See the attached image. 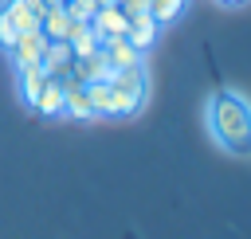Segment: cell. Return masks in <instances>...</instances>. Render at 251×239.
<instances>
[{"label": "cell", "mask_w": 251, "mask_h": 239, "mask_svg": "<svg viewBox=\"0 0 251 239\" xmlns=\"http://www.w3.org/2000/svg\"><path fill=\"white\" fill-rule=\"evenodd\" d=\"M157 35H161V24H157L153 16H137V20H129V27H126V39H129L141 55L157 43Z\"/></svg>", "instance_id": "obj_10"}, {"label": "cell", "mask_w": 251, "mask_h": 239, "mask_svg": "<svg viewBox=\"0 0 251 239\" xmlns=\"http://www.w3.org/2000/svg\"><path fill=\"white\" fill-rule=\"evenodd\" d=\"M86 94H90V106H94V118H110V78H98V82H86Z\"/></svg>", "instance_id": "obj_15"}, {"label": "cell", "mask_w": 251, "mask_h": 239, "mask_svg": "<svg viewBox=\"0 0 251 239\" xmlns=\"http://www.w3.org/2000/svg\"><path fill=\"white\" fill-rule=\"evenodd\" d=\"M63 118H75V121L94 118V106H90V94L82 82H63Z\"/></svg>", "instance_id": "obj_7"}, {"label": "cell", "mask_w": 251, "mask_h": 239, "mask_svg": "<svg viewBox=\"0 0 251 239\" xmlns=\"http://www.w3.org/2000/svg\"><path fill=\"white\" fill-rule=\"evenodd\" d=\"M118 8L126 12V20H137V16H149V0H118Z\"/></svg>", "instance_id": "obj_18"}, {"label": "cell", "mask_w": 251, "mask_h": 239, "mask_svg": "<svg viewBox=\"0 0 251 239\" xmlns=\"http://www.w3.org/2000/svg\"><path fill=\"white\" fill-rule=\"evenodd\" d=\"M71 27H75V20L67 16L63 4H47V8H43V16H39V35H43L47 43H67Z\"/></svg>", "instance_id": "obj_5"}, {"label": "cell", "mask_w": 251, "mask_h": 239, "mask_svg": "<svg viewBox=\"0 0 251 239\" xmlns=\"http://www.w3.org/2000/svg\"><path fill=\"white\" fill-rule=\"evenodd\" d=\"M102 59H106L110 74H114V71H129V67H141V51H137V47H133L126 35L102 39Z\"/></svg>", "instance_id": "obj_4"}, {"label": "cell", "mask_w": 251, "mask_h": 239, "mask_svg": "<svg viewBox=\"0 0 251 239\" xmlns=\"http://www.w3.org/2000/svg\"><path fill=\"white\" fill-rule=\"evenodd\" d=\"M43 51H47V39H43L39 27H35V31H20V35H16V43L8 47V59H12L16 71H24V67H39Z\"/></svg>", "instance_id": "obj_3"}, {"label": "cell", "mask_w": 251, "mask_h": 239, "mask_svg": "<svg viewBox=\"0 0 251 239\" xmlns=\"http://www.w3.org/2000/svg\"><path fill=\"white\" fill-rule=\"evenodd\" d=\"M63 8H67V16H71L75 24H90L94 12H98V0H67Z\"/></svg>", "instance_id": "obj_16"}, {"label": "cell", "mask_w": 251, "mask_h": 239, "mask_svg": "<svg viewBox=\"0 0 251 239\" xmlns=\"http://www.w3.org/2000/svg\"><path fill=\"white\" fill-rule=\"evenodd\" d=\"M16 35H20V31H16V24H12V16H8V12H4V4H0V47L8 51V47L16 43Z\"/></svg>", "instance_id": "obj_17"}, {"label": "cell", "mask_w": 251, "mask_h": 239, "mask_svg": "<svg viewBox=\"0 0 251 239\" xmlns=\"http://www.w3.org/2000/svg\"><path fill=\"white\" fill-rule=\"evenodd\" d=\"M90 27H94V35H98V39H114V35H126L129 20H126V12H122L118 4H102V8L94 12Z\"/></svg>", "instance_id": "obj_6"}, {"label": "cell", "mask_w": 251, "mask_h": 239, "mask_svg": "<svg viewBox=\"0 0 251 239\" xmlns=\"http://www.w3.org/2000/svg\"><path fill=\"white\" fill-rule=\"evenodd\" d=\"M145 98H149L145 63L110 74V118H137L145 110Z\"/></svg>", "instance_id": "obj_2"}, {"label": "cell", "mask_w": 251, "mask_h": 239, "mask_svg": "<svg viewBox=\"0 0 251 239\" xmlns=\"http://www.w3.org/2000/svg\"><path fill=\"white\" fill-rule=\"evenodd\" d=\"M220 8H243V4H251V0H216Z\"/></svg>", "instance_id": "obj_19"}, {"label": "cell", "mask_w": 251, "mask_h": 239, "mask_svg": "<svg viewBox=\"0 0 251 239\" xmlns=\"http://www.w3.org/2000/svg\"><path fill=\"white\" fill-rule=\"evenodd\" d=\"M31 110L43 114V118H63V78H47Z\"/></svg>", "instance_id": "obj_11"}, {"label": "cell", "mask_w": 251, "mask_h": 239, "mask_svg": "<svg viewBox=\"0 0 251 239\" xmlns=\"http://www.w3.org/2000/svg\"><path fill=\"white\" fill-rule=\"evenodd\" d=\"M43 0H4V12L12 16L16 31H35L39 27V16H43Z\"/></svg>", "instance_id": "obj_8"}, {"label": "cell", "mask_w": 251, "mask_h": 239, "mask_svg": "<svg viewBox=\"0 0 251 239\" xmlns=\"http://www.w3.org/2000/svg\"><path fill=\"white\" fill-rule=\"evenodd\" d=\"M188 8V0H149V16L165 27V24H173V20H180V12Z\"/></svg>", "instance_id": "obj_14"}, {"label": "cell", "mask_w": 251, "mask_h": 239, "mask_svg": "<svg viewBox=\"0 0 251 239\" xmlns=\"http://www.w3.org/2000/svg\"><path fill=\"white\" fill-rule=\"evenodd\" d=\"M67 47H71V55H90V51H98V47H102V39L94 35V27H90V24H75V27H71V35H67Z\"/></svg>", "instance_id": "obj_13"}, {"label": "cell", "mask_w": 251, "mask_h": 239, "mask_svg": "<svg viewBox=\"0 0 251 239\" xmlns=\"http://www.w3.org/2000/svg\"><path fill=\"white\" fill-rule=\"evenodd\" d=\"M16 90H20V102L31 110L35 106V98H39V90H43V82H47V74H43V67H24V71H16Z\"/></svg>", "instance_id": "obj_12"}, {"label": "cell", "mask_w": 251, "mask_h": 239, "mask_svg": "<svg viewBox=\"0 0 251 239\" xmlns=\"http://www.w3.org/2000/svg\"><path fill=\"white\" fill-rule=\"evenodd\" d=\"M204 121H208L212 141L227 157H251V102L239 90L231 86L212 90L204 106Z\"/></svg>", "instance_id": "obj_1"}, {"label": "cell", "mask_w": 251, "mask_h": 239, "mask_svg": "<svg viewBox=\"0 0 251 239\" xmlns=\"http://www.w3.org/2000/svg\"><path fill=\"white\" fill-rule=\"evenodd\" d=\"M71 63H75V55H71L67 43H47V51L39 59V67H43L47 78H67L71 74Z\"/></svg>", "instance_id": "obj_9"}]
</instances>
